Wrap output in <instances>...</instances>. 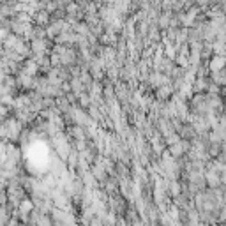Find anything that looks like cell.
Instances as JSON below:
<instances>
[{"label":"cell","mask_w":226,"mask_h":226,"mask_svg":"<svg viewBox=\"0 0 226 226\" xmlns=\"http://www.w3.org/2000/svg\"><path fill=\"white\" fill-rule=\"evenodd\" d=\"M226 66V59L223 55H217L214 57L212 62H210V67H212V73H217V71H223V67Z\"/></svg>","instance_id":"6da1fadb"}]
</instances>
